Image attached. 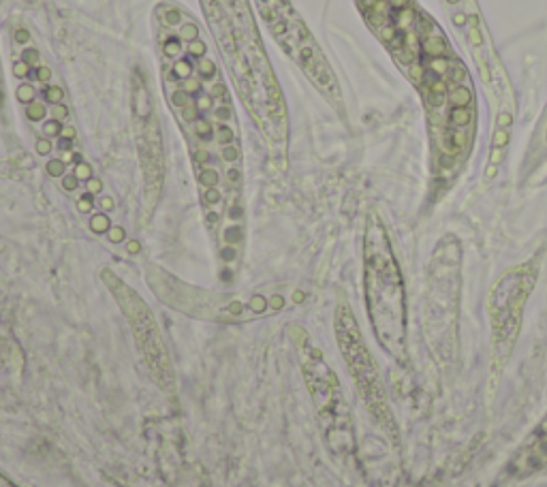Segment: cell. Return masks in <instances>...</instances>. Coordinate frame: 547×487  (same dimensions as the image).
I'll list each match as a JSON object with an SVG mask.
<instances>
[{"instance_id": "1", "label": "cell", "mask_w": 547, "mask_h": 487, "mask_svg": "<svg viewBox=\"0 0 547 487\" xmlns=\"http://www.w3.org/2000/svg\"><path fill=\"white\" fill-rule=\"evenodd\" d=\"M366 310L379 346L397 363L408 361L406 293L391 242L381 218L370 214L364 233Z\"/></svg>"}, {"instance_id": "2", "label": "cell", "mask_w": 547, "mask_h": 487, "mask_svg": "<svg viewBox=\"0 0 547 487\" xmlns=\"http://www.w3.org/2000/svg\"><path fill=\"white\" fill-rule=\"evenodd\" d=\"M300 350V370L306 383L310 400L314 404L316 421L321 427L323 440L327 449L336 455L355 453V425L353 412L346 402L344 389L340 385L338 374L323 357L321 348H316L302 331V340L297 342Z\"/></svg>"}, {"instance_id": "3", "label": "cell", "mask_w": 547, "mask_h": 487, "mask_svg": "<svg viewBox=\"0 0 547 487\" xmlns=\"http://www.w3.org/2000/svg\"><path fill=\"white\" fill-rule=\"evenodd\" d=\"M333 331H336V342L340 353H342V359L349 368V374L355 387H357V393L368 414L389 438L397 440V425L391 406L387 402V391L385 385H383L379 365H376L370 348H368L364 335H361L357 319H355L351 306L346 302H340L336 306Z\"/></svg>"}, {"instance_id": "4", "label": "cell", "mask_w": 547, "mask_h": 487, "mask_svg": "<svg viewBox=\"0 0 547 487\" xmlns=\"http://www.w3.org/2000/svg\"><path fill=\"white\" fill-rule=\"evenodd\" d=\"M537 282V269L530 263L511 269L494 286L489 297V327H492V372L500 374L513 355L522 329L524 308Z\"/></svg>"}, {"instance_id": "5", "label": "cell", "mask_w": 547, "mask_h": 487, "mask_svg": "<svg viewBox=\"0 0 547 487\" xmlns=\"http://www.w3.org/2000/svg\"><path fill=\"white\" fill-rule=\"evenodd\" d=\"M103 282L107 284V289L111 291V295L116 297L118 306L122 308L126 321L133 329V338L137 342V348L141 357H144V363L150 376L154 378V383L160 387L162 391H175V372H173V363L169 359L167 346L162 342V333L158 325H156V319L152 310L144 304V299L139 297V293L131 289L124 280L113 274L111 269H103Z\"/></svg>"}, {"instance_id": "6", "label": "cell", "mask_w": 547, "mask_h": 487, "mask_svg": "<svg viewBox=\"0 0 547 487\" xmlns=\"http://www.w3.org/2000/svg\"><path fill=\"white\" fill-rule=\"evenodd\" d=\"M148 282L160 302L171 306L177 312L188 314V317L218 321V323H237V321L246 319V312L254 314L250 304L252 297L244 304L239 297L197 289V286L177 280L175 276L167 274L160 267H154V265L148 269Z\"/></svg>"}, {"instance_id": "7", "label": "cell", "mask_w": 547, "mask_h": 487, "mask_svg": "<svg viewBox=\"0 0 547 487\" xmlns=\"http://www.w3.org/2000/svg\"><path fill=\"white\" fill-rule=\"evenodd\" d=\"M458 256V254H456ZM453 256V259H456ZM449 256L443 259V271H432L430 291L425 295V340L430 344V350L434 359L445 365L456 359L458 355V271L451 276Z\"/></svg>"}, {"instance_id": "8", "label": "cell", "mask_w": 547, "mask_h": 487, "mask_svg": "<svg viewBox=\"0 0 547 487\" xmlns=\"http://www.w3.org/2000/svg\"><path fill=\"white\" fill-rule=\"evenodd\" d=\"M543 466H547V412L530 432L524 445L517 449L509 470L517 477H526L541 470Z\"/></svg>"}, {"instance_id": "9", "label": "cell", "mask_w": 547, "mask_h": 487, "mask_svg": "<svg viewBox=\"0 0 547 487\" xmlns=\"http://www.w3.org/2000/svg\"><path fill=\"white\" fill-rule=\"evenodd\" d=\"M197 180H199V184L203 186V190H210V188H216V186H218L220 175H218L216 169H212V167H201V171L197 173Z\"/></svg>"}, {"instance_id": "10", "label": "cell", "mask_w": 547, "mask_h": 487, "mask_svg": "<svg viewBox=\"0 0 547 487\" xmlns=\"http://www.w3.org/2000/svg\"><path fill=\"white\" fill-rule=\"evenodd\" d=\"M423 47H425V52L428 54H432V58H436V56H443V52H445V41L438 32H434V34H428V37H425Z\"/></svg>"}, {"instance_id": "11", "label": "cell", "mask_w": 547, "mask_h": 487, "mask_svg": "<svg viewBox=\"0 0 547 487\" xmlns=\"http://www.w3.org/2000/svg\"><path fill=\"white\" fill-rule=\"evenodd\" d=\"M449 98H451V103L456 105V107H466L468 103L472 101V92L468 90V85H453Z\"/></svg>"}, {"instance_id": "12", "label": "cell", "mask_w": 547, "mask_h": 487, "mask_svg": "<svg viewBox=\"0 0 547 487\" xmlns=\"http://www.w3.org/2000/svg\"><path fill=\"white\" fill-rule=\"evenodd\" d=\"M162 24L169 26V28H175V26H182V11L175 9V6H165L162 9Z\"/></svg>"}, {"instance_id": "13", "label": "cell", "mask_w": 547, "mask_h": 487, "mask_svg": "<svg viewBox=\"0 0 547 487\" xmlns=\"http://www.w3.org/2000/svg\"><path fill=\"white\" fill-rule=\"evenodd\" d=\"M177 39L180 41H186V43H193L199 39V28L197 24H193V21H188V24H182L180 26V32H177Z\"/></svg>"}, {"instance_id": "14", "label": "cell", "mask_w": 547, "mask_h": 487, "mask_svg": "<svg viewBox=\"0 0 547 487\" xmlns=\"http://www.w3.org/2000/svg\"><path fill=\"white\" fill-rule=\"evenodd\" d=\"M468 122H470V111L466 109V107H453V111H451V124L453 126H466Z\"/></svg>"}, {"instance_id": "15", "label": "cell", "mask_w": 547, "mask_h": 487, "mask_svg": "<svg viewBox=\"0 0 547 487\" xmlns=\"http://www.w3.org/2000/svg\"><path fill=\"white\" fill-rule=\"evenodd\" d=\"M173 77H177V80H190V75H193V67H190V62H186V60H177L175 64H173Z\"/></svg>"}, {"instance_id": "16", "label": "cell", "mask_w": 547, "mask_h": 487, "mask_svg": "<svg viewBox=\"0 0 547 487\" xmlns=\"http://www.w3.org/2000/svg\"><path fill=\"white\" fill-rule=\"evenodd\" d=\"M34 94H37V92H34V88L30 83H22L17 88V92H15V96H17V101L19 103H26V105H30L32 101H34Z\"/></svg>"}, {"instance_id": "17", "label": "cell", "mask_w": 547, "mask_h": 487, "mask_svg": "<svg viewBox=\"0 0 547 487\" xmlns=\"http://www.w3.org/2000/svg\"><path fill=\"white\" fill-rule=\"evenodd\" d=\"M26 116H28V120H32V122L43 120V118H45V107H43V103L32 101L30 105L26 107Z\"/></svg>"}, {"instance_id": "18", "label": "cell", "mask_w": 547, "mask_h": 487, "mask_svg": "<svg viewBox=\"0 0 547 487\" xmlns=\"http://www.w3.org/2000/svg\"><path fill=\"white\" fill-rule=\"evenodd\" d=\"M195 135H197V137H201V139H208L210 135H214V128H212L210 120L199 118V120L195 122Z\"/></svg>"}, {"instance_id": "19", "label": "cell", "mask_w": 547, "mask_h": 487, "mask_svg": "<svg viewBox=\"0 0 547 487\" xmlns=\"http://www.w3.org/2000/svg\"><path fill=\"white\" fill-rule=\"evenodd\" d=\"M171 103H173V107H180V109H184V107L193 105V98H190V94H186V92L180 88V90H175L173 94H171Z\"/></svg>"}, {"instance_id": "20", "label": "cell", "mask_w": 547, "mask_h": 487, "mask_svg": "<svg viewBox=\"0 0 547 487\" xmlns=\"http://www.w3.org/2000/svg\"><path fill=\"white\" fill-rule=\"evenodd\" d=\"M162 49H165V56H169V58H177V56L182 54V45H180V39H169L165 41V45H162Z\"/></svg>"}, {"instance_id": "21", "label": "cell", "mask_w": 547, "mask_h": 487, "mask_svg": "<svg viewBox=\"0 0 547 487\" xmlns=\"http://www.w3.org/2000/svg\"><path fill=\"white\" fill-rule=\"evenodd\" d=\"M220 156H223V161L225 162H229V164H233V162H237L239 161V150H237V146H223V152H220Z\"/></svg>"}, {"instance_id": "22", "label": "cell", "mask_w": 547, "mask_h": 487, "mask_svg": "<svg viewBox=\"0 0 547 487\" xmlns=\"http://www.w3.org/2000/svg\"><path fill=\"white\" fill-rule=\"evenodd\" d=\"M447 69H449V62H447V58H443V56H436V58L430 60V71H434L436 75H445Z\"/></svg>"}, {"instance_id": "23", "label": "cell", "mask_w": 547, "mask_h": 487, "mask_svg": "<svg viewBox=\"0 0 547 487\" xmlns=\"http://www.w3.org/2000/svg\"><path fill=\"white\" fill-rule=\"evenodd\" d=\"M45 96H47V101L52 103V105H58L62 98H65V92H62L60 85H49V88L45 90Z\"/></svg>"}, {"instance_id": "24", "label": "cell", "mask_w": 547, "mask_h": 487, "mask_svg": "<svg viewBox=\"0 0 547 487\" xmlns=\"http://www.w3.org/2000/svg\"><path fill=\"white\" fill-rule=\"evenodd\" d=\"M90 227H92V231L103 233L109 229V220H107V216H103V214H96V216L90 220Z\"/></svg>"}, {"instance_id": "25", "label": "cell", "mask_w": 547, "mask_h": 487, "mask_svg": "<svg viewBox=\"0 0 547 487\" xmlns=\"http://www.w3.org/2000/svg\"><path fill=\"white\" fill-rule=\"evenodd\" d=\"M214 133H216V139H218V143H223V146H229L231 139H233L231 128H229V126H225V124H220Z\"/></svg>"}, {"instance_id": "26", "label": "cell", "mask_w": 547, "mask_h": 487, "mask_svg": "<svg viewBox=\"0 0 547 487\" xmlns=\"http://www.w3.org/2000/svg\"><path fill=\"white\" fill-rule=\"evenodd\" d=\"M47 173L52 175V177H60L62 173H65V162H62L60 159L49 161V162H47Z\"/></svg>"}, {"instance_id": "27", "label": "cell", "mask_w": 547, "mask_h": 487, "mask_svg": "<svg viewBox=\"0 0 547 487\" xmlns=\"http://www.w3.org/2000/svg\"><path fill=\"white\" fill-rule=\"evenodd\" d=\"M197 69H199V73H201L205 80H210V77L214 75V71H216V69H214V62L208 60V58H201V62H199Z\"/></svg>"}, {"instance_id": "28", "label": "cell", "mask_w": 547, "mask_h": 487, "mask_svg": "<svg viewBox=\"0 0 547 487\" xmlns=\"http://www.w3.org/2000/svg\"><path fill=\"white\" fill-rule=\"evenodd\" d=\"M197 103H193V105H188V107H184V109H180V116H182V120H186V122H197L199 118H197Z\"/></svg>"}, {"instance_id": "29", "label": "cell", "mask_w": 547, "mask_h": 487, "mask_svg": "<svg viewBox=\"0 0 547 487\" xmlns=\"http://www.w3.org/2000/svg\"><path fill=\"white\" fill-rule=\"evenodd\" d=\"M60 131H62V128H60V122L54 120V118L43 124V133H45V135H58V137H60Z\"/></svg>"}, {"instance_id": "30", "label": "cell", "mask_w": 547, "mask_h": 487, "mask_svg": "<svg viewBox=\"0 0 547 487\" xmlns=\"http://www.w3.org/2000/svg\"><path fill=\"white\" fill-rule=\"evenodd\" d=\"M188 49H190V54H193L195 58H203V56H205V45L199 39L193 41V43H188Z\"/></svg>"}, {"instance_id": "31", "label": "cell", "mask_w": 547, "mask_h": 487, "mask_svg": "<svg viewBox=\"0 0 547 487\" xmlns=\"http://www.w3.org/2000/svg\"><path fill=\"white\" fill-rule=\"evenodd\" d=\"M182 90L186 92V94H197V92L201 90V83H199L197 80H184Z\"/></svg>"}, {"instance_id": "32", "label": "cell", "mask_w": 547, "mask_h": 487, "mask_svg": "<svg viewBox=\"0 0 547 487\" xmlns=\"http://www.w3.org/2000/svg\"><path fill=\"white\" fill-rule=\"evenodd\" d=\"M67 116H69V109H67V107L62 105V103H58V105H54V107H52V118H54V120L62 122Z\"/></svg>"}, {"instance_id": "33", "label": "cell", "mask_w": 547, "mask_h": 487, "mask_svg": "<svg viewBox=\"0 0 547 487\" xmlns=\"http://www.w3.org/2000/svg\"><path fill=\"white\" fill-rule=\"evenodd\" d=\"M37 154H41V156H47L49 152H52V141L49 139H37Z\"/></svg>"}, {"instance_id": "34", "label": "cell", "mask_w": 547, "mask_h": 487, "mask_svg": "<svg viewBox=\"0 0 547 487\" xmlns=\"http://www.w3.org/2000/svg\"><path fill=\"white\" fill-rule=\"evenodd\" d=\"M214 116H216L218 120L225 122V120H229V118L233 116V111H231L229 105H223V107H216V109H214Z\"/></svg>"}, {"instance_id": "35", "label": "cell", "mask_w": 547, "mask_h": 487, "mask_svg": "<svg viewBox=\"0 0 547 487\" xmlns=\"http://www.w3.org/2000/svg\"><path fill=\"white\" fill-rule=\"evenodd\" d=\"M210 159H212V156H210L208 150H197V152H195V162L201 164V167H205V164L210 162Z\"/></svg>"}, {"instance_id": "36", "label": "cell", "mask_w": 547, "mask_h": 487, "mask_svg": "<svg viewBox=\"0 0 547 487\" xmlns=\"http://www.w3.org/2000/svg\"><path fill=\"white\" fill-rule=\"evenodd\" d=\"M24 62L28 64V67L37 64L39 62V52H37V49H26V52H24Z\"/></svg>"}, {"instance_id": "37", "label": "cell", "mask_w": 547, "mask_h": 487, "mask_svg": "<svg viewBox=\"0 0 547 487\" xmlns=\"http://www.w3.org/2000/svg\"><path fill=\"white\" fill-rule=\"evenodd\" d=\"M75 177H77V180H88V177H90V167H88V164H83V162L77 164Z\"/></svg>"}, {"instance_id": "38", "label": "cell", "mask_w": 547, "mask_h": 487, "mask_svg": "<svg viewBox=\"0 0 547 487\" xmlns=\"http://www.w3.org/2000/svg\"><path fill=\"white\" fill-rule=\"evenodd\" d=\"M37 77H39V81L47 83V81H49V77H52V71H49V67H45V64H39V69H37Z\"/></svg>"}, {"instance_id": "39", "label": "cell", "mask_w": 547, "mask_h": 487, "mask_svg": "<svg viewBox=\"0 0 547 487\" xmlns=\"http://www.w3.org/2000/svg\"><path fill=\"white\" fill-rule=\"evenodd\" d=\"M13 75H15V77H22V80H24V77L28 75V64H26L24 60L17 62L15 67H13Z\"/></svg>"}, {"instance_id": "40", "label": "cell", "mask_w": 547, "mask_h": 487, "mask_svg": "<svg viewBox=\"0 0 547 487\" xmlns=\"http://www.w3.org/2000/svg\"><path fill=\"white\" fill-rule=\"evenodd\" d=\"M13 39H15V43H19V45H26V43L30 41V34L19 28V30H15V34H13Z\"/></svg>"}, {"instance_id": "41", "label": "cell", "mask_w": 547, "mask_h": 487, "mask_svg": "<svg viewBox=\"0 0 547 487\" xmlns=\"http://www.w3.org/2000/svg\"><path fill=\"white\" fill-rule=\"evenodd\" d=\"M227 94V85L225 83H216V85H212V96H214V101L220 96H225Z\"/></svg>"}, {"instance_id": "42", "label": "cell", "mask_w": 547, "mask_h": 487, "mask_svg": "<svg viewBox=\"0 0 547 487\" xmlns=\"http://www.w3.org/2000/svg\"><path fill=\"white\" fill-rule=\"evenodd\" d=\"M0 487H22V485H17L13 479H9L2 470H0Z\"/></svg>"}, {"instance_id": "43", "label": "cell", "mask_w": 547, "mask_h": 487, "mask_svg": "<svg viewBox=\"0 0 547 487\" xmlns=\"http://www.w3.org/2000/svg\"><path fill=\"white\" fill-rule=\"evenodd\" d=\"M60 137H62V139H73V137H75V128H73V126H65V128L60 131Z\"/></svg>"}, {"instance_id": "44", "label": "cell", "mask_w": 547, "mask_h": 487, "mask_svg": "<svg viewBox=\"0 0 547 487\" xmlns=\"http://www.w3.org/2000/svg\"><path fill=\"white\" fill-rule=\"evenodd\" d=\"M109 238H111V242H120V240L124 238V231L116 227V229H111V231H109Z\"/></svg>"}, {"instance_id": "45", "label": "cell", "mask_w": 547, "mask_h": 487, "mask_svg": "<svg viewBox=\"0 0 547 487\" xmlns=\"http://www.w3.org/2000/svg\"><path fill=\"white\" fill-rule=\"evenodd\" d=\"M77 207H79L81 212H90V210H92V203H90V199H88V197L79 199V203H77Z\"/></svg>"}, {"instance_id": "46", "label": "cell", "mask_w": 547, "mask_h": 487, "mask_svg": "<svg viewBox=\"0 0 547 487\" xmlns=\"http://www.w3.org/2000/svg\"><path fill=\"white\" fill-rule=\"evenodd\" d=\"M62 184H65L67 190H73L75 186H77V177L75 175H69V177H65V182H62Z\"/></svg>"}, {"instance_id": "47", "label": "cell", "mask_w": 547, "mask_h": 487, "mask_svg": "<svg viewBox=\"0 0 547 487\" xmlns=\"http://www.w3.org/2000/svg\"><path fill=\"white\" fill-rule=\"evenodd\" d=\"M391 2V6H395V9H406L410 0H389Z\"/></svg>"}, {"instance_id": "48", "label": "cell", "mask_w": 547, "mask_h": 487, "mask_svg": "<svg viewBox=\"0 0 547 487\" xmlns=\"http://www.w3.org/2000/svg\"><path fill=\"white\" fill-rule=\"evenodd\" d=\"M88 188H90V192H101L103 186H101V182H98V180H90Z\"/></svg>"}, {"instance_id": "49", "label": "cell", "mask_w": 547, "mask_h": 487, "mask_svg": "<svg viewBox=\"0 0 547 487\" xmlns=\"http://www.w3.org/2000/svg\"><path fill=\"white\" fill-rule=\"evenodd\" d=\"M470 41L474 43V45H479L481 43V34L477 32V28H470Z\"/></svg>"}, {"instance_id": "50", "label": "cell", "mask_w": 547, "mask_h": 487, "mask_svg": "<svg viewBox=\"0 0 547 487\" xmlns=\"http://www.w3.org/2000/svg\"><path fill=\"white\" fill-rule=\"evenodd\" d=\"M197 107H199V109H210V107H212V103H210V98H201V101H199V103H197Z\"/></svg>"}, {"instance_id": "51", "label": "cell", "mask_w": 547, "mask_h": 487, "mask_svg": "<svg viewBox=\"0 0 547 487\" xmlns=\"http://www.w3.org/2000/svg\"><path fill=\"white\" fill-rule=\"evenodd\" d=\"M126 250H129L131 254H137V252H139V242H131V244H129V248H126Z\"/></svg>"}, {"instance_id": "52", "label": "cell", "mask_w": 547, "mask_h": 487, "mask_svg": "<svg viewBox=\"0 0 547 487\" xmlns=\"http://www.w3.org/2000/svg\"><path fill=\"white\" fill-rule=\"evenodd\" d=\"M101 205H103V210H111V207H113V201H111L109 197H105L103 201H101Z\"/></svg>"}, {"instance_id": "53", "label": "cell", "mask_w": 547, "mask_h": 487, "mask_svg": "<svg viewBox=\"0 0 547 487\" xmlns=\"http://www.w3.org/2000/svg\"><path fill=\"white\" fill-rule=\"evenodd\" d=\"M456 24H458V26L464 24V15H456Z\"/></svg>"}, {"instance_id": "54", "label": "cell", "mask_w": 547, "mask_h": 487, "mask_svg": "<svg viewBox=\"0 0 547 487\" xmlns=\"http://www.w3.org/2000/svg\"><path fill=\"white\" fill-rule=\"evenodd\" d=\"M449 2H451V4H453V2H458V0H449Z\"/></svg>"}]
</instances>
